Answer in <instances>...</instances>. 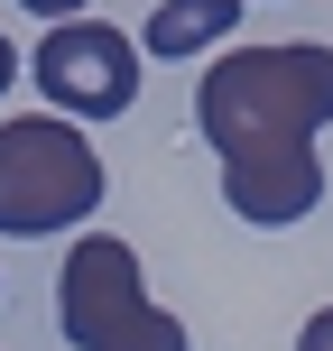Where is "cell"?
<instances>
[{"label": "cell", "mask_w": 333, "mask_h": 351, "mask_svg": "<svg viewBox=\"0 0 333 351\" xmlns=\"http://www.w3.org/2000/svg\"><path fill=\"white\" fill-rule=\"evenodd\" d=\"M213 158H222V204L260 231H287L324 204L315 130L333 121V47L287 37V47H231L194 93Z\"/></svg>", "instance_id": "1"}, {"label": "cell", "mask_w": 333, "mask_h": 351, "mask_svg": "<svg viewBox=\"0 0 333 351\" xmlns=\"http://www.w3.org/2000/svg\"><path fill=\"white\" fill-rule=\"evenodd\" d=\"M56 324H65L74 351H185V324L148 296L139 250L111 241V231H84L56 268Z\"/></svg>", "instance_id": "2"}, {"label": "cell", "mask_w": 333, "mask_h": 351, "mask_svg": "<svg viewBox=\"0 0 333 351\" xmlns=\"http://www.w3.org/2000/svg\"><path fill=\"white\" fill-rule=\"evenodd\" d=\"M102 204V158L74 121H0V231L56 241Z\"/></svg>", "instance_id": "3"}, {"label": "cell", "mask_w": 333, "mask_h": 351, "mask_svg": "<svg viewBox=\"0 0 333 351\" xmlns=\"http://www.w3.org/2000/svg\"><path fill=\"white\" fill-rule=\"evenodd\" d=\"M28 74L74 121H121V111L139 102V37L111 28V19H56V28L37 37Z\"/></svg>", "instance_id": "4"}, {"label": "cell", "mask_w": 333, "mask_h": 351, "mask_svg": "<svg viewBox=\"0 0 333 351\" xmlns=\"http://www.w3.org/2000/svg\"><path fill=\"white\" fill-rule=\"evenodd\" d=\"M231 28H241V0H158L139 28V56H204V47H231Z\"/></svg>", "instance_id": "5"}, {"label": "cell", "mask_w": 333, "mask_h": 351, "mask_svg": "<svg viewBox=\"0 0 333 351\" xmlns=\"http://www.w3.org/2000/svg\"><path fill=\"white\" fill-rule=\"evenodd\" d=\"M297 351H333V305H324V315H306V333H297Z\"/></svg>", "instance_id": "6"}, {"label": "cell", "mask_w": 333, "mask_h": 351, "mask_svg": "<svg viewBox=\"0 0 333 351\" xmlns=\"http://www.w3.org/2000/svg\"><path fill=\"white\" fill-rule=\"evenodd\" d=\"M19 10H37V19H74L84 0H19Z\"/></svg>", "instance_id": "7"}, {"label": "cell", "mask_w": 333, "mask_h": 351, "mask_svg": "<svg viewBox=\"0 0 333 351\" xmlns=\"http://www.w3.org/2000/svg\"><path fill=\"white\" fill-rule=\"evenodd\" d=\"M10 74H19V56H10V37H0V102H10Z\"/></svg>", "instance_id": "8"}]
</instances>
